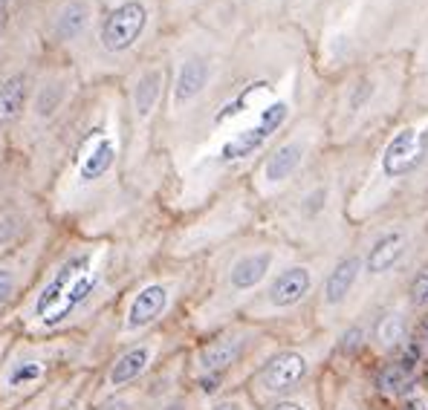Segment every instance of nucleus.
Masks as SVG:
<instances>
[{
	"instance_id": "1",
	"label": "nucleus",
	"mask_w": 428,
	"mask_h": 410,
	"mask_svg": "<svg viewBox=\"0 0 428 410\" xmlns=\"http://www.w3.org/2000/svg\"><path fill=\"white\" fill-rule=\"evenodd\" d=\"M145 21H148V9L139 4V0H127V4L116 6L102 26V47L107 53L131 50L145 29Z\"/></svg>"
},
{
	"instance_id": "2",
	"label": "nucleus",
	"mask_w": 428,
	"mask_h": 410,
	"mask_svg": "<svg viewBox=\"0 0 428 410\" xmlns=\"http://www.w3.org/2000/svg\"><path fill=\"white\" fill-rule=\"evenodd\" d=\"M284 116H287V104L284 102H278V104H272V107H267L264 113H261V119H258V124L255 127H249V130H243L240 136H235V139L223 148V159L229 162V159H240V156H249L252 151H258L269 136L281 127V122H284Z\"/></svg>"
},
{
	"instance_id": "3",
	"label": "nucleus",
	"mask_w": 428,
	"mask_h": 410,
	"mask_svg": "<svg viewBox=\"0 0 428 410\" xmlns=\"http://www.w3.org/2000/svg\"><path fill=\"white\" fill-rule=\"evenodd\" d=\"M428 148V130L425 133H417V130H411V127H405V130H400L394 139H391V145H388V151H385V156H382V171H385V176H402L405 171H411L417 162H419V156H422V151Z\"/></svg>"
},
{
	"instance_id": "4",
	"label": "nucleus",
	"mask_w": 428,
	"mask_h": 410,
	"mask_svg": "<svg viewBox=\"0 0 428 410\" xmlns=\"http://www.w3.org/2000/svg\"><path fill=\"white\" fill-rule=\"evenodd\" d=\"M307 376V361L298 352H281L261 370L258 382L267 393H287Z\"/></svg>"
},
{
	"instance_id": "5",
	"label": "nucleus",
	"mask_w": 428,
	"mask_h": 410,
	"mask_svg": "<svg viewBox=\"0 0 428 410\" xmlns=\"http://www.w3.org/2000/svg\"><path fill=\"white\" fill-rule=\"evenodd\" d=\"M84 266H87V257H73L70 263L61 266V271H58V275H55L44 289H41V295H38V301H35V315H38V318H47L50 312L58 309L64 292H67L70 284L81 275V269H84Z\"/></svg>"
},
{
	"instance_id": "6",
	"label": "nucleus",
	"mask_w": 428,
	"mask_h": 410,
	"mask_svg": "<svg viewBox=\"0 0 428 410\" xmlns=\"http://www.w3.org/2000/svg\"><path fill=\"white\" fill-rule=\"evenodd\" d=\"M310 284H313V278H310V271L304 266L287 269V271H281V275L275 278V284L269 286V303L278 306V309L292 306V303H298L310 292Z\"/></svg>"
},
{
	"instance_id": "7",
	"label": "nucleus",
	"mask_w": 428,
	"mask_h": 410,
	"mask_svg": "<svg viewBox=\"0 0 428 410\" xmlns=\"http://www.w3.org/2000/svg\"><path fill=\"white\" fill-rule=\"evenodd\" d=\"M165 303H168L165 286H145V289L134 298V303H131V312H127V327L139 330V327L151 324L154 318L165 309Z\"/></svg>"
},
{
	"instance_id": "8",
	"label": "nucleus",
	"mask_w": 428,
	"mask_h": 410,
	"mask_svg": "<svg viewBox=\"0 0 428 410\" xmlns=\"http://www.w3.org/2000/svg\"><path fill=\"white\" fill-rule=\"evenodd\" d=\"M93 289H96V275H78L73 284H70V289L64 292V298H61V303H58V309L55 312H50L47 318H44V324L47 327H58L61 321H67V318L87 301L90 295H93Z\"/></svg>"
},
{
	"instance_id": "9",
	"label": "nucleus",
	"mask_w": 428,
	"mask_h": 410,
	"mask_svg": "<svg viewBox=\"0 0 428 410\" xmlns=\"http://www.w3.org/2000/svg\"><path fill=\"white\" fill-rule=\"evenodd\" d=\"M402 252H405V237L400 232H388L385 237H379L376 246L370 249L368 269L373 271V275H382V271H388V269H394L400 263Z\"/></svg>"
},
{
	"instance_id": "10",
	"label": "nucleus",
	"mask_w": 428,
	"mask_h": 410,
	"mask_svg": "<svg viewBox=\"0 0 428 410\" xmlns=\"http://www.w3.org/2000/svg\"><path fill=\"white\" fill-rule=\"evenodd\" d=\"M272 254L269 252H258V254H246L232 266V286L235 289H252L255 284H261L264 275L269 271Z\"/></svg>"
},
{
	"instance_id": "11",
	"label": "nucleus",
	"mask_w": 428,
	"mask_h": 410,
	"mask_svg": "<svg viewBox=\"0 0 428 410\" xmlns=\"http://www.w3.org/2000/svg\"><path fill=\"white\" fill-rule=\"evenodd\" d=\"M359 278V257H348V260H341L333 271H330V278L324 284V301L327 303H341L348 298V292L353 289Z\"/></svg>"
},
{
	"instance_id": "12",
	"label": "nucleus",
	"mask_w": 428,
	"mask_h": 410,
	"mask_svg": "<svg viewBox=\"0 0 428 410\" xmlns=\"http://www.w3.org/2000/svg\"><path fill=\"white\" fill-rule=\"evenodd\" d=\"M26 104V78L15 75L0 87V127L12 124Z\"/></svg>"
},
{
	"instance_id": "13",
	"label": "nucleus",
	"mask_w": 428,
	"mask_h": 410,
	"mask_svg": "<svg viewBox=\"0 0 428 410\" xmlns=\"http://www.w3.org/2000/svg\"><path fill=\"white\" fill-rule=\"evenodd\" d=\"M205 81H208V64L200 61V58L186 61L183 70H180V78H177V90H174L177 102H180V104H183V102H191V99L200 93V90L205 87Z\"/></svg>"
},
{
	"instance_id": "14",
	"label": "nucleus",
	"mask_w": 428,
	"mask_h": 410,
	"mask_svg": "<svg viewBox=\"0 0 428 410\" xmlns=\"http://www.w3.org/2000/svg\"><path fill=\"white\" fill-rule=\"evenodd\" d=\"M148 361H151V347H137L131 352H124L116 364H113V370H110V384L113 387H122L127 382H134L145 367H148Z\"/></svg>"
},
{
	"instance_id": "15",
	"label": "nucleus",
	"mask_w": 428,
	"mask_h": 410,
	"mask_svg": "<svg viewBox=\"0 0 428 410\" xmlns=\"http://www.w3.org/2000/svg\"><path fill=\"white\" fill-rule=\"evenodd\" d=\"M301 156H304V148L298 145V142H289V145L278 148V151L269 156V162H267V168H264V176H267L269 182H281V179H287V176L298 168Z\"/></svg>"
},
{
	"instance_id": "16",
	"label": "nucleus",
	"mask_w": 428,
	"mask_h": 410,
	"mask_svg": "<svg viewBox=\"0 0 428 410\" xmlns=\"http://www.w3.org/2000/svg\"><path fill=\"white\" fill-rule=\"evenodd\" d=\"M237 350H240L237 341H214V344H208L200 352V370L220 373L223 367H229V364L237 358Z\"/></svg>"
},
{
	"instance_id": "17",
	"label": "nucleus",
	"mask_w": 428,
	"mask_h": 410,
	"mask_svg": "<svg viewBox=\"0 0 428 410\" xmlns=\"http://www.w3.org/2000/svg\"><path fill=\"white\" fill-rule=\"evenodd\" d=\"M113 156H116V151H113V142H107V139H102L93 151H90V156L84 159V165H81V179H99L110 165H113Z\"/></svg>"
},
{
	"instance_id": "18",
	"label": "nucleus",
	"mask_w": 428,
	"mask_h": 410,
	"mask_svg": "<svg viewBox=\"0 0 428 410\" xmlns=\"http://www.w3.org/2000/svg\"><path fill=\"white\" fill-rule=\"evenodd\" d=\"M159 87H162V72L154 70L148 75H142V81L137 84V113L139 116H148L159 99Z\"/></svg>"
},
{
	"instance_id": "19",
	"label": "nucleus",
	"mask_w": 428,
	"mask_h": 410,
	"mask_svg": "<svg viewBox=\"0 0 428 410\" xmlns=\"http://www.w3.org/2000/svg\"><path fill=\"white\" fill-rule=\"evenodd\" d=\"M405 338V318L400 312H391V315H385L379 327H376V341L379 347H397L400 341Z\"/></svg>"
},
{
	"instance_id": "20",
	"label": "nucleus",
	"mask_w": 428,
	"mask_h": 410,
	"mask_svg": "<svg viewBox=\"0 0 428 410\" xmlns=\"http://www.w3.org/2000/svg\"><path fill=\"white\" fill-rule=\"evenodd\" d=\"M84 23H87V6L78 4V0H73L70 6H64L61 18H58V35L61 38H73L84 29Z\"/></svg>"
},
{
	"instance_id": "21",
	"label": "nucleus",
	"mask_w": 428,
	"mask_h": 410,
	"mask_svg": "<svg viewBox=\"0 0 428 410\" xmlns=\"http://www.w3.org/2000/svg\"><path fill=\"white\" fill-rule=\"evenodd\" d=\"M405 376H408V373L400 367V364H391V367H385V370L379 373V390H388V393L400 390L402 382H405Z\"/></svg>"
},
{
	"instance_id": "22",
	"label": "nucleus",
	"mask_w": 428,
	"mask_h": 410,
	"mask_svg": "<svg viewBox=\"0 0 428 410\" xmlns=\"http://www.w3.org/2000/svg\"><path fill=\"white\" fill-rule=\"evenodd\" d=\"M373 93V84L370 81H362V84H356V90H353V96H351V107L353 110H359L365 102H368V96Z\"/></svg>"
},
{
	"instance_id": "23",
	"label": "nucleus",
	"mask_w": 428,
	"mask_h": 410,
	"mask_svg": "<svg viewBox=\"0 0 428 410\" xmlns=\"http://www.w3.org/2000/svg\"><path fill=\"white\" fill-rule=\"evenodd\" d=\"M12 289H15V275H12L9 269H0V303L9 301Z\"/></svg>"
},
{
	"instance_id": "24",
	"label": "nucleus",
	"mask_w": 428,
	"mask_h": 410,
	"mask_svg": "<svg viewBox=\"0 0 428 410\" xmlns=\"http://www.w3.org/2000/svg\"><path fill=\"white\" fill-rule=\"evenodd\" d=\"M41 373V367H18L12 376H9V384H18V382H29Z\"/></svg>"
},
{
	"instance_id": "25",
	"label": "nucleus",
	"mask_w": 428,
	"mask_h": 410,
	"mask_svg": "<svg viewBox=\"0 0 428 410\" xmlns=\"http://www.w3.org/2000/svg\"><path fill=\"white\" fill-rule=\"evenodd\" d=\"M414 298H417V301H428V271H422V275L417 278V284H414Z\"/></svg>"
},
{
	"instance_id": "26",
	"label": "nucleus",
	"mask_w": 428,
	"mask_h": 410,
	"mask_svg": "<svg viewBox=\"0 0 428 410\" xmlns=\"http://www.w3.org/2000/svg\"><path fill=\"white\" fill-rule=\"evenodd\" d=\"M321 200H324V191H316V197H307L304 211H307V214H316V211L321 208Z\"/></svg>"
},
{
	"instance_id": "27",
	"label": "nucleus",
	"mask_w": 428,
	"mask_h": 410,
	"mask_svg": "<svg viewBox=\"0 0 428 410\" xmlns=\"http://www.w3.org/2000/svg\"><path fill=\"white\" fill-rule=\"evenodd\" d=\"M211 410H243L237 401H223V404H218V407H211Z\"/></svg>"
},
{
	"instance_id": "28",
	"label": "nucleus",
	"mask_w": 428,
	"mask_h": 410,
	"mask_svg": "<svg viewBox=\"0 0 428 410\" xmlns=\"http://www.w3.org/2000/svg\"><path fill=\"white\" fill-rule=\"evenodd\" d=\"M272 410H304L301 404H292V401H284V404H278V407H272Z\"/></svg>"
},
{
	"instance_id": "29",
	"label": "nucleus",
	"mask_w": 428,
	"mask_h": 410,
	"mask_svg": "<svg viewBox=\"0 0 428 410\" xmlns=\"http://www.w3.org/2000/svg\"><path fill=\"white\" fill-rule=\"evenodd\" d=\"M405 410H425V404H422L419 399H414V401H408V404H405Z\"/></svg>"
},
{
	"instance_id": "30",
	"label": "nucleus",
	"mask_w": 428,
	"mask_h": 410,
	"mask_svg": "<svg viewBox=\"0 0 428 410\" xmlns=\"http://www.w3.org/2000/svg\"><path fill=\"white\" fill-rule=\"evenodd\" d=\"M345 410H356V407H345Z\"/></svg>"
},
{
	"instance_id": "31",
	"label": "nucleus",
	"mask_w": 428,
	"mask_h": 410,
	"mask_svg": "<svg viewBox=\"0 0 428 410\" xmlns=\"http://www.w3.org/2000/svg\"><path fill=\"white\" fill-rule=\"evenodd\" d=\"M0 12H4V6H0Z\"/></svg>"
}]
</instances>
